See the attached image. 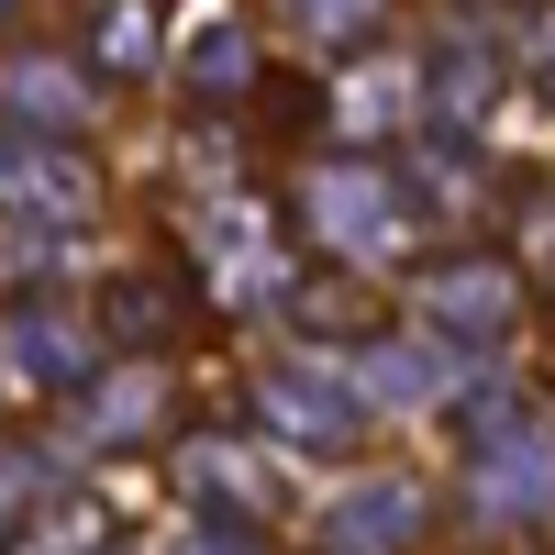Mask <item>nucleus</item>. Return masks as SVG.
I'll return each mask as SVG.
<instances>
[{"label":"nucleus","mask_w":555,"mask_h":555,"mask_svg":"<svg viewBox=\"0 0 555 555\" xmlns=\"http://www.w3.org/2000/svg\"><path fill=\"white\" fill-rule=\"evenodd\" d=\"M423 322L434 334H455V345H500L512 334V311H522V278L500 267V256H444V267H423Z\"/></svg>","instance_id":"obj_1"},{"label":"nucleus","mask_w":555,"mask_h":555,"mask_svg":"<svg viewBox=\"0 0 555 555\" xmlns=\"http://www.w3.org/2000/svg\"><path fill=\"white\" fill-rule=\"evenodd\" d=\"M389 167H366V156H345V167H322L311 178V222H322V234H334V245H389Z\"/></svg>","instance_id":"obj_2"},{"label":"nucleus","mask_w":555,"mask_h":555,"mask_svg":"<svg viewBox=\"0 0 555 555\" xmlns=\"http://www.w3.org/2000/svg\"><path fill=\"white\" fill-rule=\"evenodd\" d=\"M411 533H423V489H400V478H366L334 512V555H400Z\"/></svg>","instance_id":"obj_3"},{"label":"nucleus","mask_w":555,"mask_h":555,"mask_svg":"<svg viewBox=\"0 0 555 555\" xmlns=\"http://www.w3.org/2000/svg\"><path fill=\"white\" fill-rule=\"evenodd\" d=\"M267 423H289L300 444H345L356 434V400L322 389V378H267Z\"/></svg>","instance_id":"obj_4"},{"label":"nucleus","mask_w":555,"mask_h":555,"mask_svg":"<svg viewBox=\"0 0 555 555\" xmlns=\"http://www.w3.org/2000/svg\"><path fill=\"white\" fill-rule=\"evenodd\" d=\"M366 378H378L389 400H423V389H434V356H400V345H389V356H366Z\"/></svg>","instance_id":"obj_5"},{"label":"nucleus","mask_w":555,"mask_h":555,"mask_svg":"<svg viewBox=\"0 0 555 555\" xmlns=\"http://www.w3.org/2000/svg\"><path fill=\"white\" fill-rule=\"evenodd\" d=\"M245 67H256V56H245V34H234V23H222V34L201 44V89H234Z\"/></svg>","instance_id":"obj_6"},{"label":"nucleus","mask_w":555,"mask_h":555,"mask_svg":"<svg viewBox=\"0 0 555 555\" xmlns=\"http://www.w3.org/2000/svg\"><path fill=\"white\" fill-rule=\"evenodd\" d=\"M300 12H311L322 34H334V44H356L366 23H378V0H300Z\"/></svg>","instance_id":"obj_7"},{"label":"nucleus","mask_w":555,"mask_h":555,"mask_svg":"<svg viewBox=\"0 0 555 555\" xmlns=\"http://www.w3.org/2000/svg\"><path fill=\"white\" fill-rule=\"evenodd\" d=\"M533 67H544V78H555V34H544V44H533Z\"/></svg>","instance_id":"obj_8"}]
</instances>
